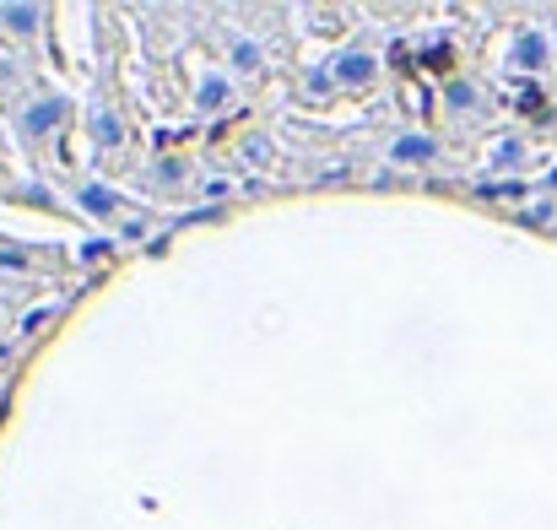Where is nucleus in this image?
Listing matches in <instances>:
<instances>
[{"label": "nucleus", "mask_w": 557, "mask_h": 530, "mask_svg": "<svg viewBox=\"0 0 557 530\" xmlns=\"http://www.w3.org/2000/svg\"><path fill=\"white\" fill-rule=\"evenodd\" d=\"M244 158H249L255 169H271V163H276V147H271L265 136H249V141H244Z\"/></svg>", "instance_id": "9d476101"}, {"label": "nucleus", "mask_w": 557, "mask_h": 530, "mask_svg": "<svg viewBox=\"0 0 557 530\" xmlns=\"http://www.w3.org/2000/svg\"><path fill=\"white\" fill-rule=\"evenodd\" d=\"M493 158H498V163H504V169H509V163H520V158H525V147H520V141H509V147H498V152H493Z\"/></svg>", "instance_id": "f8f14e48"}, {"label": "nucleus", "mask_w": 557, "mask_h": 530, "mask_svg": "<svg viewBox=\"0 0 557 530\" xmlns=\"http://www.w3.org/2000/svg\"><path fill=\"white\" fill-rule=\"evenodd\" d=\"M76 200H82L92 217H120V206H125L109 184H82V195H76Z\"/></svg>", "instance_id": "0eeeda50"}, {"label": "nucleus", "mask_w": 557, "mask_h": 530, "mask_svg": "<svg viewBox=\"0 0 557 530\" xmlns=\"http://www.w3.org/2000/svg\"><path fill=\"white\" fill-rule=\"evenodd\" d=\"M553 189H557V169H553Z\"/></svg>", "instance_id": "ddd939ff"}, {"label": "nucleus", "mask_w": 557, "mask_h": 530, "mask_svg": "<svg viewBox=\"0 0 557 530\" xmlns=\"http://www.w3.org/2000/svg\"><path fill=\"white\" fill-rule=\"evenodd\" d=\"M331 76H336L342 93H363L373 76H379V60H373L369 49H342V54L331 60Z\"/></svg>", "instance_id": "f03ea898"}, {"label": "nucleus", "mask_w": 557, "mask_h": 530, "mask_svg": "<svg viewBox=\"0 0 557 530\" xmlns=\"http://www.w3.org/2000/svg\"><path fill=\"white\" fill-rule=\"evenodd\" d=\"M433 158H438V141H433V136H417V131H411V136H395V141H389V163L417 169V163H433Z\"/></svg>", "instance_id": "7ed1b4c3"}, {"label": "nucleus", "mask_w": 557, "mask_h": 530, "mask_svg": "<svg viewBox=\"0 0 557 530\" xmlns=\"http://www.w3.org/2000/svg\"><path fill=\"white\" fill-rule=\"evenodd\" d=\"M54 125H60V103H49V98H44V103H33V109L22 114V136H27V141H38V136H44V131H54Z\"/></svg>", "instance_id": "423d86ee"}, {"label": "nucleus", "mask_w": 557, "mask_h": 530, "mask_svg": "<svg viewBox=\"0 0 557 530\" xmlns=\"http://www.w3.org/2000/svg\"><path fill=\"white\" fill-rule=\"evenodd\" d=\"M222 103H233V76H200V87H195V109L200 114H216Z\"/></svg>", "instance_id": "20e7f679"}, {"label": "nucleus", "mask_w": 557, "mask_h": 530, "mask_svg": "<svg viewBox=\"0 0 557 530\" xmlns=\"http://www.w3.org/2000/svg\"><path fill=\"white\" fill-rule=\"evenodd\" d=\"M444 103H455V109H471V103H476V87H466V82H455V87L444 93Z\"/></svg>", "instance_id": "9b49d317"}, {"label": "nucleus", "mask_w": 557, "mask_h": 530, "mask_svg": "<svg viewBox=\"0 0 557 530\" xmlns=\"http://www.w3.org/2000/svg\"><path fill=\"white\" fill-rule=\"evenodd\" d=\"M38 22H44L38 5H5V11H0V27H16V33H27V27H38Z\"/></svg>", "instance_id": "1a4fd4ad"}, {"label": "nucleus", "mask_w": 557, "mask_h": 530, "mask_svg": "<svg viewBox=\"0 0 557 530\" xmlns=\"http://www.w3.org/2000/svg\"><path fill=\"white\" fill-rule=\"evenodd\" d=\"M509 65L515 71H547L553 65V38L542 27H520L515 44H509Z\"/></svg>", "instance_id": "f257e3e1"}, {"label": "nucleus", "mask_w": 557, "mask_h": 530, "mask_svg": "<svg viewBox=\"0 0 557 530\" xmlns=\"http://www.w3.org/2000/svg\"><path fill=\"white\" fill-rule=\"evenodd\" d=\"M92 141H98V147H120V141H125V131H120V120H114L109 109L92 114Z\"/></svg>", "instance_id": "6e6552de"}, {"label": "nucleus", "mask_w": 557, "mask_h": 530, "mask_svg": "<svg viewBox=\"0 0 557 530\" xmlns=\"http://www.w3.org/2000/svg\"><path fill=\"white\" fill-rule=\"evenodd\" d=\"M227 65H233L238 76H255V71L265 65V54H260L255 38H233V44H227Z\"/></svg>", "instance_id": "39448f33"}]
</instances>
